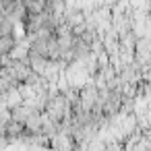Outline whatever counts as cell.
Returning a JSON list of instances; mask_svg holds the SVG:
<instances>
[{
  "label": "cell",
  "mask_w": 151,
  "mask_h": 151,
  "mask_svg": "<svg viewBox=\"0 0 151 151\" xmlns=\"http://www.w3.org/2000/svg\"><path fill=\"white\" fill-rule=\"evenodd\" d=\"M66 114H68V101H66L64 93L52 89L46 99V106H44V116L48 120H52L54 124H60Z\"/></svg>",
  "instance_id": "obj_1"
},
{
  "label": "cell",
  "mask_w": 151,
  "mask_h": 151,
  "mask_svg": "<svg viewBox=\"0 0 151 151\" xmlns=\"http://www.w3.org/2000/svg\"><path fill=\"white\" fill-rule=\"evenodd\" d=\"M27 64H29V68H31L35 75L44 77L46 70H48V66H50V60H48L46 56H40V54L29 52V54H27Z\"/></svg>",
  "instance_id": "obj_2"
},
{
  "label": "cell",
  "mask_w": 151,
  "mask_h": 151,
  "mask_svg": "<svg viewBox=\"0 0 151 151\" xmlns=\"http://www.w3.org/2000/svg\"><path fill=\"white\" fill-rule=\"evenodd\" d=\"M15 46H17L15 35H2V37H0V58L9 56V54H11V50H13Z\"/></svg>",
  "instance_id": "obj_3"
}]
</instances>
